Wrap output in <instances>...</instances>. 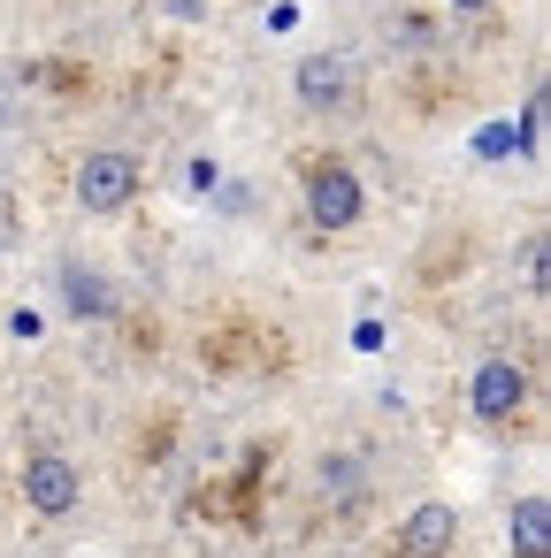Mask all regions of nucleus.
<instances>
[{
	"instance_id": "7ed1b4c3",
	"label": "nucleus",
	"mask_w": 551,
	"mask_h": 558,
	"mask_svg": "<svg viewBox=\"0 0 551 558\" xmlns=\"http://www.w3.org/2000/svg\"><path fill=\"white\" fill-rule=\"evenodd\" d=\"M24 505H32L39 520H70V512L85 505V474H77L62 451H32V459H24Z\"/></svg>"
},
{
	"instance_id": "9d476101",
	"label": "nucleus",
	"mask_w": 551,
	"mask_h": 558,
	"mask_svg": "<svg viewBox=\"0 0 551 558\" xmlns=\"http://www.w3.org/2000/svg\"><path fill=\"white\" fill-rule=\"evenodd\" d=\"M543 260H551V245H543V230H536V238L520 245V283H528V291H543V283H551V268H543Z\"/></svg>"
},
{
	"instance_id": "6e6552de",
	"label": "nucleus",
	"mask_w": 551,
	"mask_h": 558,
	"mask_svg": "<svg viewBox=\"0 0 551 558\" xmlns=\"http://www.w3.org/2000/svg\"><path fill=\"white\" fill-rule=\"evenodd\" d=\"M62 291H70V306H77L85 322H108V314H116V291H108L100 268H62Z\"/></svg>"
},
{
	"instance_id": "423d86ee",
	"label": "nucleus",
	"mask_w": 551,
	"mask_h": 558,
	"mask_svg": "<svg viewBox=\"0 0 551 558\" xmlns=\"http://www.w3.org/2000/svg\"><path fill=\"white\" fill-rule=\"evenodd\" d=\"M299 108H345L352 100V62H337V54H314V62H299Z\"/></svg>"
},
{
	"instance_id": "ddd939ff",
	"label": "nucleus",
	"mask_w": 551,
	"mask_h": 558,
	"mask_svg": "<svg viewBox=\"0 0 551 558\" xmlns=\"http://www.w3.org/2000/svg\"><path fill=\"white\" fill-rule=\"evenodd\" d=\"M452 9H467V16H475V9H490V0H452Z\"/></svg>"
},
{
	"instance_id": "f257e3e1",
	"label": "nucleus",
	"mask_w": 551,
	"mask_h": 558,
	"mask_svg": "<svg viewBox=\"0 0 551 558\" xmlns=\"http://www.w3.org/2000/svg\"><path fill=\"white\" fill-rule=\"evenodd\" d=\"M368 215V192L345 161H307V222L314 230H352Z\"/></svg>"
},
{
	"instance_id": "9b49d317",
	"label": "nucleus",
	"mask_w": 551,
	"mask_h": 558,
	"mask_svg": "<svg viewBox=\"0 0 551 558\" xmlns=\"http://www.w3.org/2000/svg\"><path fill=\"white\" fill-rule=\"evenodd\" d=\"M352 344H360V352H383V322H375V314H368V322H352Z\"/></svg>"
},
{
	"instance_id": "f03ea898",
	"label": "nucleus",
	"mask_w": 551,
	"mask_h": 558,
	"mask_svg": "<svg viewBox=\"0 0 551 558\" xmlns=\"http://www.w3.org/2000/svg\"><path fill=\"white\" fill-rule=\"evenodd\" d=\"M139 184H146V169L131 161V154H85V169H77V207L85 215H123L131 199H139Z\"/></svg>"
},
{
	"instance_id": "39448f33",
	"label": "nucleus",
	"mask_w": 551,
	"mask_h": 558,
	"mask_svg": "<svg viewBox=\"0 0 551 558\" xmlns=\"http://www.w3.org/2000/svg\"><path fill=\"white\" fill-rule=\"evenodd\" d=\"M452 535H459V512L452 505H414L398 520V535H391V558H444Z\"/></svg>"
},
{
	"instance_id": "0eeeda50",
	"label": "nucleus",
	"mask_w": 551,
	"mask_h": 558,
	"mask_svg": "<svg viewBox=\"0 0 551 558\" xmlns=\"http://www.w3.org/2000/svg\"><path fill=\"white\" fill-rule=\"evenodd\" d=\"M505 543H513V558H551V505L543 497H513Z\"/></svg>"
},
{
	"instance_id": "1a4fd4ad",
	"label": "nucleus",
	"mask_w": 551,
	"mask_h": 558,
	"mask_svg": "<svg viewBox=\"0 0 551 558\" xmlns=\"http://www.w3.org/2000/svg\"><path fill=\"white\" fill-rule=\"evenodd\" d=\"M475 154H482V161H505V154H520V131H513V123H482V131H475Z\"/></svg>"
},
{
	"instance_id": "20e7f679",
	"label": "nucleus",
	"mask_w": 551,
	"mask_h": 558,
	"mask_svg": "<svg viewBox=\"0 0 551 558\" xmlns=\"http://www.w3.org/2000/svg\"><path fill=\"white\" fill-rule=\"evenodd\" d=\"M467 405H475V421H513V413L528 405V367L482 360V367L467 375Z\"/></svg>"
},
{
	"instance_id": "f8f14e48",
	"label": "nucleus",
	"mask_w": 551,
	"mask_h": 558,
	"mask_svg": "<svg viewBox=\"0 0 551 558\" xmlns=\"http://www.w3.org/2000/svg\"><path fill=\"white\" fill-rule=\"evenodd\" d=\"M429 32H436V24H429V16H398V39H406V47H421V39H429Z\"/></svg>"
}]
</instances>
